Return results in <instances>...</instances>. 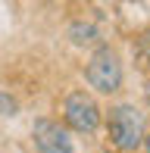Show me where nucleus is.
Returning a JSON list of instances; mask_svg holds the SVG:
<instances>
[{"label":"nucleus","mask_w":150,"mask_h":153,"mask_svg":"<svg viewBox=\"0 0 150 153\" xmlns=\"http://www.w3.org/2000/svg\"><path fill=\"white\" fill-rule=\"evenodd\" d=\"M106 125H110V141L116 150L122 153H131L144 144V134H147V122H144V113L131 103H119V106L110 109L106 116Z\"/></svg>","instance_id":"1"},{"label":"nucleus","mask_w":150,"mask_h":153,"mask_svg":"<svg viewBox=\"0 0 150 153\" xmlns=\"http://www.w3.org/2000/svg\"><path fill=\"white\" fill-rule=\"evenodd\" d=\"M85 78L100 94H116L122 88V62L113 47H97L94 50V56L85 66Z\"/></svg>","instance_id":"2"},{"label":"nucleus","mask_w":150,"mask_h":153,"mask_svg":"<svg viewBox=\"0 0 150 153\" xmlns=\"http://www.w3.org/2000/svg\"><path fill=\"white\" fill-rule=\"evenodd\" d=\"M63 119H66V128L81 131V134H91L100 125V106L94 103L91 94L72 91L66 97V103H63Z\"/></svg>","instance_id":"3"},{"label":"nucleus","mask_w":150,"mask_h":153,"mask_svg":"<svg viewBox=\"0 0 150 153\" xmlns=\"http://www.w3.org/2000/svg\"><path fill=\"white\" fill-rule=\"evenodd\" d=\"M31 137H35L38 153H75L69 128L53 119H38L35 128H31Z\"/></svg>","instance_id":"4"},{"label":"nucleus","mask_w":150,"mask_h":153,"mask_svg":"<svg viewBox=\"0 0 150 153\" xmlns=\"http://www.w3.org/2000/svg\"><path fill=\"white\" fill-rule=\"evenodd\" d=\"M69 38L75 41V44H88V41L97 38V28H94L91 22H72L69 25Z\"/></svg>","instance_id":"5"},{"label":"nucleus","mask_w":150,"mask_h":153,"mask_svg":"<svg viewBox=\"0 0 150 153\" xmlns=\"http://www.w3.org/2000/svg\"><path fill=\"white\" fill-rule=\"evenodd\" d=\"M16 113H19L16 97H10V94H3V91H0V116H16Z\"/></svg>","instance_id":"6"},{"label":"nucleus","mask_w":150,"mask_h":153,"mask_svg":"<svg viewBox=\"0 0 150 153\" xmlns=\"http://www.w3.org/2000/svg\"><path fill=\"white\" fill-rule=\"evenodd\" d=\"M141 50H144V56H147V62H150V31L141 38Z\"/></svg>","instance_id":"7"},{"label":"nucleus","mask_w":150,"mask_h":153,"mask_svg":"<svg viewBox=\"0 0 150 153\" xmlns=\"http://www.w3.org/2000/svg\"><path fill=\"white\" fill-rule=\"evenodd\" d=\"M144 147H147V153H150V131L144 134Z\"/></svg>","instance_id":"8"},{"label":"nucleus","mask_w":150,"mask_h":153,"mask_svg":"<svg viewBox=\"0 0 150 153\" xmlns=\"http://www.w3.org/2000/svg\"><path fill=\"white\" fill-rule=\"evenodd\" d=\"M147 103H150V85H147Z\"/></svg>","instance_id":"9"}]
</instances>
